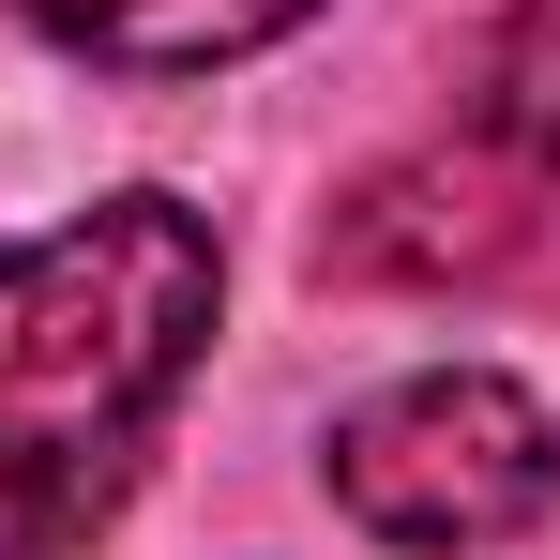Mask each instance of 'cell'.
Wrapping results in <instances>:
<instances>
[{"instance_id": "obj_1", "label": "cell", "mask_w": 560, "mask_h": 560, "mask_svg": "<svg viewBox=\"0 0 560 560\" xmlns=\"http://www.w3.org/2000/svg\"><path fill=\"white\" fill-rule=\"evenodd\" d=\"M228 258L183 197H92L0 243V560H77L212 349Z\"/></svg>"}, {"instance_id": "obj_2", "label": "cell", "mask_w": 560, "mask_h": 560, "mask_svg": "<svg viewBox=\"0 0 560 560\" xmlns=\"http://www.w3.org/2000/svg\"><path fill=\"white\" fill-rule=\"evenodd\" d=\"M560 197V0L485 15L455 121L378 152L318 228V288H485Z\"/></svg>"}, {"instance_id": "obj_3", "label": "cell", "mask_w": 560, "mask_h": 560, "mask_svg": "<svg viewBox=\"0 0 560 560\" xmlns=\"http://www.w3.org/2000/svg\"><path fill=\"white\" fill-rule=\"evenodd\" d=\"M318 485L394 560H485L560 500V424H546V394L500 378V364H409V378H378V394L334 409Z\"/></svg>"}, {"instance_id": "obj_4", "label": "cell", "mask_w": 560, "mask_h": 560, "mask_svg": "<svg viewBox=\"0 0 560 560\" xmlns=\"http://www.w3.org/2000/svg\"><path fill=\"white\" fill-rule=\"evenodd\" d=\"M46 46H77L106 77H212V61H258L288 46L318 0H15Z\"/></svg>"}]
</instances>
